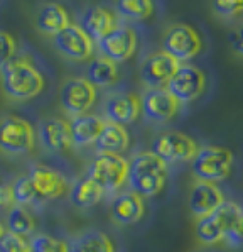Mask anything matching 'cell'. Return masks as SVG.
<instances>
[{
    "mask_svg": "<svg viewBox=\"0 0 243 252\" xmlns=\"http://www.w3.org/2000/svg\"><path fill=\"white\" fill-rule=\"evenodd\" d=\"M0 252H30V247L24 237L5 232L0 237Z\"/></svg>",
    "mask_w": 243,
    "mask_h": 252,
    "instance_id": "cell-32",
    "label": "cell"
},
{
    "mask_svg": "<svg viewBox=\"0 0 243 252\" xmlns=\"http://www.w3.org/2000/svg\"><path fill=\"white\" fill-rule=\"evenodd\" d=\"M115 7L129 21H145L154 12L152 0H115Z\"/></svg>",
    "mask_w": 243,
    "mask_h": 252,
    "instance_id": "cell-28",
    "label": "cell"
},
{
    "mask_svg": "<svg viewBox=\"0 0 243 252\" xmlns=\"http://www.w3.org/2000/svg\"><path fill=\"white\" fill-rule=\"evenodd\" d=\"M103 120L96 115H78L73 117L69 126V135H71V144L76 147H86L96 142L100 132L103 129Z\"/></svg>",
    "mask_w": 243,
    "mask_h": 252,
    "instance_id": "cell-21",
    "label": "cell"
},
{
    "mask_svg": "<svg viewBox=\"0 0 243 252\" xmlns=\"http://www.w3.org/2000/svg\"><path fill=\"white\" fill-rule=\"evenodd\" d=\"M225 195L216 183H208V181H196L189 191L188 207L191 215L196 220L206 217L208 213L215 212L221 203H225Z\"/></svg>",
    "mask_w": 243,
    "mask_h": 252,
    "instance_id": "cell-16",
    "label": "cell"
},
{
    "mask_svg": "<svg viewBox=\"0 0 243 252\" xmlns=\"http://www.w3.org/2000/svg\"><path fill=\"white\" fill-rule=\"evenodd\" d=\"M130 146V135L125 130L123 126L113 122H105L103 129L100 132L98 139L95 142L96 153H105V154H122L129 149Z\"/></svg>",
    "mask_w": 243,
    "mask_h": 252,
    "instance_id": "cell-22",
    "label": "cell"
},
{
    "mask_svg": "<svg viewBox=\"0 0 243 252\" xmlns=\"http://www.w3.org/2000/svg\"><path fill=\"white\" fill-rule=\"evenodd\" d=\"M86 176L93 180L105 191V195H113L127 183L129 161L120 154L100 153L88 166Z\"/></svg>",
    "mask_w": 243,
    "mask_h": 252,
    "instance_id": "cell-5",
    "label": "cell"
},
{
    "mask_svg": "<svg viewBox=\"0 0 243 252\" xmlns=\"http://www.w3.org/2000/svg\"><path fill=\"white\" fill-rule=\"evenodd\" d=\"M110 213L111 219L120 225H135L145 213L144 198L134 191L118 193L110 203Z\"/></svg>",
    "mask_w": 243,
    "mask_h": 252,
    "instance_id": "cell-18",
    "label": "cell"
},
{
    "mask_svg": "<svg viewBox=\"0 0 243 252\" xmlns=\"http://www.w3.org/2000/svg\"><path fill=\"white\" fill-rule=\"evenodd\" d=\"M233 159V153L226 147L203 146L192 158L191 169L199 181L219 183V181H225L231 174Z\"/></svg>",
    "mask_w": 243,
    "mask_h": 252,
    "instance_id": "cell-3",
    "label": "cell"
},
{
    "mask_svg": "<svg viewBox=\"0 0 243 252\" xmlns=\"http://www.w3.org/2000/svg\"><path fill=\"white\" fill-rule=\"evenodd\" d=\"M30 252H68L64 240L53 237L49 234H32L29 239Z\"/></svg>",
    "mask_w": 243,
    "mask_h": 252,
    "instance_id": "cell-30",
    "label": "cell"
},
{
    "mask_svg": "<svg viewBox=\"0 0 243 252\" xmlns=\"http://www.w3.org/2000/svg\"><path fill=\"white\" fill-rule=\"evenodd\" d=\"M198 149V142L179 130H167V132L159 134L152 144V153L157 158H161L165 164L192 161Z\"/></svg>",
    "mask_w": 243,
    "mask_h": 252,
    "instance_id": "cell-7",
    "label": "cell"
},
{
    "mask_svg": "<svg viewBox=\"0 0 243 252\" xmlns=\"http://www.w3.org/2000/svg\"><path fill=\"white\" fill-rule=\"evenodd\" d=\"M37 135L44 149L49 153H64L71 146V135H69V126L63 119L49 117L42 120L37 129Z\"/></svg>",
    "mask_w": 243,
    "mask_h": 252,
    "instance_id": "cell-19",
    "label": "cell"
},
{
    "mask_svg": "<svg viewBox=\"0 0 243 252\" xmlns=\"http://www.w3.org/2000/svg\"><path fill=\"white\" fill-rule=\"evenodd\" d=\"M137 44V32L132 27L125 24H117L110 32L105 34L98 41V49L103 58L118 64L134 56Z\"/></svg>",
    "mask_w": 243,
    "mask_h": 252,
    "instance_id": "cell-11",
    "label": "cell"
},
{
    "mask_svg": "<svg viewBox=\"0 0 243 252\" xmlns=\"http://www.w3.org/2000/svg\"><path fill=\"white\" fill-rule=\"evenodd\" d=\"M59 102L64 114L78 117L93 107L96 102V88L86 78H69L61 87Z\"/></svg>",
    "mask_w": 243,
    "mask_h": 252,
    "instance_id": "cell-10",
    "label": "cell"
},
{
    "mask_svg": "<svg viewBox=\"0 0 243 252\" xmlns=\"http://www.w3.org/2000/svg\"><path fill=\"white\" fill-rule=\"evenodd\" d=\"M230 44H231V48H233V51L237 53L238 56L243 58V22L242 24H238L233 31H231Z\"/></svg>",
    "mask_w": 243,
    "mask_h": 252,
    "instance_id": "cell-36",
    "label": "cell"
},
{
    "mask_svg": "<svg viewBox=\"0 0 243 252\" xmlns=\"http://www.w3.org/2000/svg\"><path fill=\"white\" fill-rule=\"evenodd\" d=\"M105 196V191L90 178L78 180L69 188V201L78 208H93Z\"/></svg>",
    "mask_w": 243,
    "mask_h": 252,
    "instance_id": "cell-25",
    "label": "cell"
},
{
    "mask_svg": "<svg viewBox=\"0 0 243 252\" xmlns=\"http://www.w3.org/2000/svg\"><path fill=\"white\" fill-rule=\"evenodd\" d=\"M15 205L14 198V188L9 183L0 185V212L2 210H10Z\"/></svg>",
    "mask_w": 243,
    "mask_h": 252,
    "instance_id": "cell-35",
    "label": "cell"
},
{
    "mask_svg": "<svg viewBox=\"0 0 243 252\" xmlns=\"http://www.w3.org/2000/svg\"><path fill=\"white\" fill-rule=\"evenodd\" d=\"M15 54V41L9 32L0 31V69L5 66Z\"/></svg>",
    "mask_w": 243,
    "mask_h": 252,
    "instance_id": "cell-33",
    "label": "cell"
},
{
    "mask_svg": "<svg viewBox=\"0 0 243 252\" xmlns=\"http://www.w3.org/2000/svg\"><path fill=\"white\" fill-rule=\"evenodd\" d=\"M181 103L165 88H149L140 98V112L156 124H165L179 114Z\"/></svg>",
    "mask_w": 243,
    "mask_h": 252,
    "instance_id": "cell-12",
    "label": "cell"
},
{
    "mask_svg": "<svg viewBox=\"0 0 243 252\" xmlns=\"http://www.w3.org/2000/svg\"><path fill=\"white\" fill-rule=\"evenodd\" d=\"M39 200H56L68 191V181L59 171L46 164H32L27 171Z\"/></svg>",
    "mask_w": 243,
    "mask_h": 252,
    "instance_id": "cell-15",
    "label": "cell"
},
{
    "mask_svg": "<svg viewBox=\"0 0 243 252\" xmlns=\"http://www.w3.org/2000/svg\"><path fill=\"white\" fill-rule=\"evenodd\" d=\"M167 181V166L152 151H144L132 158L129 162L127 183L130 189L142 198L157 196Z\"/></svg>",
    "mask_w": 243,
    "mask_h": 252,
    "instance_id": "cell-1",
    "label": "cell"
},
{
    "mask_svg": "<svg viewBox=\"0 0 243 252\" xmlns=\"http://www.w3.org/2000/svg\"><path fill=\"white\" fill-rule=\"evenodd\" d=\"M213 10L223 19H231L243 14V0H213Z\"/></svg>",
    "mask_w": 243,
    "mask_h": 252,
    "instance_id": "cell-31",
    "label": "cell"
},
{
    "mask_svg": "<svg viewBox=\"0 0 243 252\" xmlns=\"http://www.w3.org/2000/svg\"><path fill=\"white\" fill-rule=\"evenodd\" d=\"M204 88H206V76L201 69L192 64H181L165 85V90L179 103L194 102L204 93Z\"/></svg>",
    "mask_w": 243,
    "mask_h": 252,
    "instance_id": "cell-9",
    "label": "cell"
},
{
    "mask_svg": "<svg viewBox=\"0 0 243 252\" xmlns=\"http://www.w3.org/2000/svg\"><path fill=\"white\" fill-rule=\"evenodd\" d=\"M179 66V61L165 51L152 53L142 63L140 78L149 88H165L167 81L172 78Z\"/></svg>",
    "mask_w": 243,
    "mask_h": 252,
    "instance_id": "cell-14",
    "label": "cell"
},
{
    "mask_svg": "<svg viewBox=\"0 0 243 252\" xmlns=\"http://www.w3.org/2000/svg\"><path fill=\"white\" fill-rule=\"evenodd\" d=\"M225 242L228 244L230 247H233V249L243 247V210L240 215H238V219L235 220L233 227L230 228L228 235L225 237Z\"/></svg>",
    "mask_w": 243,
    "mask_h": 252,
    "instance_id": "cell-34",
    "label": "cell"
},
{
    "mask_svg": "<svg viewBox=\"0 0 243 252\" xmlns=\"http://www.w3.org/2000/svg\"><path fill=\"white\" fill-rule=\"evenodd\" d=\"M162 51L171 54L174 60L189 61L201 53L203 41L199 34L188 24H172L165 29L162 37Z\"/></svg>",
    "mask_w": 243,
    "mask_h": 252,
    "instance_id": "cell-8",
    "label": "cell"
},
{
    "mask_svg": "<svg viewBox=\"0 0 243 252\" xmlns=\"http://www.w3.org/2000/svg\"><path fill=\"white\" fill-rule=\"evenodd\" d=\"M2 90L9 98L26 102L44 90V76L36 66L21 58H12L0 69Z\"/></svg>",
    "mask_w": 243,
    "mask_h": 252,
    "instance_id": "cell-2",
    "label": "cell"
},
{
    "mask_svg": "<svg viewBox=\"0 0 243 252\" xmlns=\"http://www.w3.org/2000/svg\"><path fill=\"white\" fill-rule=\"evenodd\" d=\"M103 112H105L107 122L125 127L129 124H134L140 115V98L135 93L129 92L113 93L105 100Z\"/></svg>",
    "mask_w": 243,
    "mask_h": 252,
    "instance_id": "cell-17",
    "label": "cell"
},
{
    "mask_svg": "<svg viewBox=\"0 0 243 252\" xmlns=\"http://www.w3.org/2000/svg\"><path fill=\"white\" fill-rule=\"evenodd\" d=\"M3 234H5V228H3V225L0 223V237H2Z\"/></svg>",
    "mask_w": 243,
    "mask_h": 252,
    "instance_id": "cell-37",
    "label": "cell"
},
{
    "mask_svg": "<svg viewBox=\"0 0 243 252\" xmlns=\"http://www.w3.org/2000/svg\"><path fill=\"white\" fill-rule=\"evenodd\" d=\"M54 46L64 58L73 61H86L93 54V41L76 24H69L54 36Z\"/></svg>",
    "mask_w": 243,
    "mask_h": 252,
    "instance_id": "cell-13",
    "label": "cell"
},
{
    "mask_svg": "<svg viewBox=\"0 0 243 252\" xmlns=\"http://www.w3.org/2000/svg\"><path fill=\"white\" fill-rule=\"evenodd\" d=\"M243 208L235 201L225 200L215 212L208 213L206 217L196 220L194 234L196 239L203 244V246H215V244L225 240L228 235L230 228L233 227L235 220L242 213Z\"/></svg>",
    "mask_w": 243,
    "mask_h": 252,
    "instance_id": "cell-4",
    "label": "cell"
},
{
    "mask_svg": "<svg viewBox=\"0 0 243 252\" xmlns=\"http://www.w3.org/2000/svg\"><path fill=\"white\" fill-rule=\"evenodd\" d=\"M115 26H117L115 15L105 5H93L90 9H86L80 24L81 29L88 34V37L96 42L102 39L105 34L110 32Z\"/></svg>",
    "mask_w": 243,
    "mask_h": 252,
    "instance_id": "cell-20",
    "label": "cell"
},
{
    "mask_svg": "<svg viewBox=\"0 0 243 252\" xmlns=\"http://www.w3.org/2000/svg\"><path fill=\"white\" fill-rule=\"evenodd\" d=\"M12 188H14L15 205L29 207V205H34V203L39 201V196H37L36 188H34L32 181L29 180L27 174H24V176H19L17 180L14 181Z\"/></svg>",
    "mask_w": 243,
    "mask_h": 252,
    "instance_id": "cell-29",
    "label": "cell"
},
{
    "mask_svg": "<svg viewBox=\"0 0 243 252\" xmlns=\"http://www.w3.org/2000/svg\"><path fill=\"white\" fill-rule=\"evenodd\" d=\"M69 26V15L61 3L48 2L39 9L36 17L37 31L46 36H56Z\"/></svg>",
    "mask_w": 243,
    "mask_h": 252,
    "instance_id": "cell-23",
    "label": "cell"
},
{
    "mask_svg": "<svg viewBox=\"0 0 243 252\" xmlns=\"http://www.w3.org/2000/svg\"><path fill=\"white\" fill-rule=\"evenodd\" d=\"M36 134L27 120L7 115L0 122V151L10 156H26L34 149Z\"/></svg>",
    "mask_w": 243,
    "mask_h": 252,
    "instance_id": "cell-6",
    "label": "cell"
},
{
    "mask_svg": "<svg viewBox=\"0 0 243 252\" xmlns=\"http://www.w3.org/2000/svg\"><path fill=\"white\" fill-rule=\"evenodd\" d=\"M68 252H115V246L105 232L90 228L71 239Z\"/></svg>",
    "mask_w": 243,
    "mask_h": 252,
    "instance_id": "cell-24",
    "label": "cell"
},
{
    "mask_svg": "<svg viewBox=\"0 0 243 252\" xmlns=\"http://www.w3.org/2000/svg\"><path fill=\"white\" fill-rule=\"evenodd\" d=\"M7 232L19 237H30L34 234V228H36V220L30 215V212H27L26 207L21 205H14L12 208L7 213Z\"/></svg>",
    "mask_w": 243,
    "mask_h": 252,
    "instance_id": "cell-27",
    "label": "cell"
},
{
    "mask_svg": "<svg viewBox=\"0 0 243 252\" xmlns=\"http://www.w3.org/2000/svg\"><path fill=\"white\" fill-rule=\"evenodd\" d=\"M86 80L95 88H108L118 80L117 63L107 60V58H96L86 68Z\"/></svg>",
    "mask_w": 243,
    "mask_h": 252,
    "instance_id": "cell-26",
    "label": "cell"
}]
</instances>
